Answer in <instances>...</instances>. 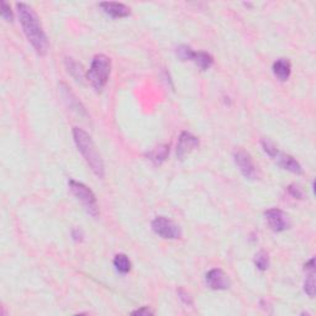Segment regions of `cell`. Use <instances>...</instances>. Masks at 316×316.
<instances>
[{"instance_id":"cell-1","label":"cell","mask_w":316,"mask_h":316,"mask_svg":"<svg viewBox=\"0 0 316 316\" xmlns=\"http://www.w3.org/2000/svg\"><path fill=\"white\" fill-rule=\"evenodd\" d=\"M16 9L24 34L28 38V42L32 44V47L40 56L46 54L48 51V40H47L41 21H40L35 10L25 2H18Z\"/></svg>"},{"instance_id":"cell-2","label":"cell","mask_w":316,"mask_h":316,"mask_svg":"<svg viewBox=\"0 0 316 316\" xmlns=\"http://www.w3.org/2000/svg\"><path fill=\"white\" fill-rule=\"evenodd\" d=\"M73 138H74V142L77 144L79 152L84 157V160H86V163H88L90 170L94 172V174L99 178H104V162H102V156H100L98 150H96V144H94V141L89 136V134H86L82 128H73Z\"/></svg>"},{"instance_id":"cell-3","label":"cell","mask_w":316,"mask_h":316,"mask_svg":"<svg viewBox=\"0 0 316 316\" xmlns=\"http://www.w3.org/2000/svg\"><path fill=\"white\" fill-rule=\"evenodd\" d=\"M112 70V60L105 54H96L92 60V66L86 73L89 83L96 90H102L108 83Z\"/></svg>"},{"instance_id":"cell-4","label":"cell","mask_w":316,"mask_h":316,"mask_svg":"<svg viewBox=\"0 0 316 316\" xmlns=\"http://www.w3.org/2000/svg\"><path fill=\"white\" fill-rule=\"evenodd\" d=\"M68 186H70V189L73 196L82 202V205L88 212V214H90L94 218L98 216L99 208L98 202H96V198L94 196L93 192L88 186H84L83 183H79V182L73 180V179H70Z\"/></svg>"},{"instance_id":"cell-5","label":"cell","mask_w":316,"mask_h":316,"mask_svg":"<svg viewBox=\"0 0 316 316\" xmlns=\"http://www.w3.org/2000/svg\"><path fill=\"white\" fill-rule=\"evenodd\" d=\"M152 230L166 240H177L180 238L182 230L170 218L164 216H158L152 221Z\"/></svg>"},{"instance_id":"cell-6","label":"cell","mask_w":316,"mask_h":316,"mask_svg":"<svg viewBox=\"0 0 316 316\" xmlns=\"http://www.w3.org/2000/svg\"><path fill=\"white\" fill-rule=\"evenodd\" d=\"M235 158V163L238 167L240 172L242 173L244 178L247 179H256L257 178V168L254 166V160L250 156L248 152L244 151V150H238L234 154Z\"/></svg>"},{"instance_id":"cell-7","label":"cell","mask_w":316,"mask_h":316,"mask_svg":"<svg viewBox=\"0 0 316 316\" xmlns=\"http://www.w3.org/2000/svg\"><path fill=\"white\" fill-rule=\"evenodd\" d=\"M266 220H267L268 225L272 228L274 232H282L289 228L290 226V221H289L288 215L280 209H270L264 212Z\"/></svg>"},{"instance_id":"cell-8","label":"cell","mask_w":316,"mask_h":316,"mask_svg":"<svg viewBox=\"0 0 316 316\" xmlns=\"http://www.w3.org/2000/svg\"><path fill=\"white\" fill-rule=\"evenodd\" d=\"M208 286L214 290H226L230 288V279L228 274L224 272L220 268H214V270H209L205 276Z\"/></svg>"},{"instance_id":"cell-9","label":"cell","mask_w":316,"mask_h":316,"mask_svg":"<svg viewBox=\"0 0 316 316\" xmlns=\"http://www.w3.org/2000/svg\"><path fill=\"white\" fill-rule=\"evenodd\" d=\"M199 147V140L196 136L192 135L188 131H184L180 134L178 140L177 144V157L178 158H184L186 154H190L192 151Z\"/></svg>"},{"instance_id":"cell-10","label":"cell","mask_w":316,"mask_h":316,"mask_svg":"<svg viewBox=\"0 0 316 316\" xmlns=\"http://www.w3.org/2000/svg\"><path fill=\"white\" fill-rule=\"evenodd\" d=\"M274 160L278 163L279 167L288 170V172L294 173V174H302V168L300 163L298 162L296 158L289 156V154H282V152L278 151V154L274 156Z\"/></svg>"},{"instance_id":"cell-11","label":"cell","mask_w":316,"mask_h":316,"mask_svg":"<svg viewBox=\"0 0 316 316\" xmlns=\"http://www.w3.org/2000/svg\"><path fill=\"white\" fill-rule=\"evenodd\" d=\"M100 8L112 18H126L130 15V8L125 4L115 2H100Z\"/></svg>"},{"instance_id":"cell-12","label":"cell","mask_w":316,"mask_h":316,"mask_svg":"<svg viewBox=\"0 0 316 316\" xmlns=\"http://www.w3.org/2000/svg\"><path fill=\"white\" fill-rule=\"evenodd\" d=\"M273 73L279 80L284 82L290 77L292 64L286 58H279L273 63Z\"/></svg>"},{"instance_id":"cell-13","label":"cell","mask_w":316,"mask_h":316,"mask_svg":"<svg viewBox=\"0 0 316 316\" xmlns=\"http://www.w3.org/2000/svg\"><path fill=\"white\" fill-rule=\"evenodd\" d=\"M60 93H62L63 99L67 102L68 106H70V109L74 110V112H77L78 114H80V115L86 114V109L82 106L80 102H79V100L76 98L74 94H73L72 92L70 90V88H67L64 84H60Z\"/></svg>"},{"instance_id":"cell-14","label":"cell","mask_w":316,"mask_h":316,"mask_svg":"<svg viewBox=\"0 0 316 316\" xmlns=\"http://www.w3.org/2000/svg\"><path fill=\"white\" fill-rule=\"evenodd\" d=\"M168 154H170V146L167 144H162V146H158L154 150H152L147 157L150 158V160L154 163V164H162L166 160H167Z\"/></svg>"},{"instance_id":"cell-15","label":"cell","mask_w":316,"mask_h":316,"mask_svg":"<svg viewBox=\"0 0 316 316\" xmlns=\"http://www.w3.org/2000/svg\"><path fill=\"white\" fill-rule=\"evenodd\" d=\"M193 62L202 70H206L214 64V57L208 52H196L193 57Z\"/></svg>"},{"instance_id":"cell-16","label":"cell","mask_w":316,"mask_h":316,"mask_svg":"<svg viewBox=\"0 0 316 316\" xmlns=\"http://www.w3.org/2000/svg\"><path fill=\"white\" fill-rule=\"evenodd\" d=\"M114 267L116 268L118 272L122 273V274H126V273L130 272L131 262L126 254H118L114 258Z\"/></svg>"},{"instance_id":"cell-17","label":"cell","mask_w":316,"mask_h":316,"mask_svg":"<svg viewBox=\"0 0 316 316\" xmlns=\"http://www.w3.org/2000/svg\"><path fill=\"white\" fill-rule=\"evenodd\" d=\"M66 66L68 68V72L73 76L77 80H82L84 76V70L82 64H79L78 62H76L73 58H67L66 60Z\"/></svg>"},{"instance_id":"cell-18","label":"cell","mask_w":316,"mask_h":316,"mask_svg":"<svg viewBox=\"0 0 316 316\" xmlns=\"http://www.w3.org/2000/svg\"><path fill=\"white\" fill-rule=\"evenodd\" d=\"M315 270H306V279L304 283V290L310 298H314L315 296Z\"/></svg>"},{"instance_id":"cell-19","label":"cell","mask_w":316,"mask_h":316,"mask_svg":"<svg viewBox=\"0 0 316 316\" xmlns=\"http://www.w3.org/2000/svg\"><path fill=\"white\" fill-rule=\"evenodd\" d=\"M254 264L260 270H266L268 267H270V258H268V254H266L264 251L258 252L254 257Z\"/></svg>"},{"instance_id":"cell-20","label":"cell","mask_w":316,"mask_h":316,"mask_svg":"<svg viewBox=\"0 0 316 316\" xmlns=\"http://www.w3.org/2000/svg\"><path fill=\"white\" fill-rule=\"evenodd\" d=\"M177 56L180 58L182 60H193L194 54L196 52L192 50V47L186 46V44H182V46L177 47Z\"/></svg>"},{"instance_id":"cell-21","label":"cell","mask_w":316,"mask_h":316,"mask_svg":"<svg viewBox=\"0 0 316 316\" xmlns=\"http://www.w3.org/2000/svg\"><path fill=\"white\" fill-rule=\"evenodd\" d=\"M262 147H263V150H264L266 154H267L268 156H270L272 158H274L276 154H278V150L276 148L274 144H273L270 141H268V140H263Z\"/></svg>"},{"instance_id":"cell-22","label":"cell","mask_w":316,"mask_h":316,"mask_svg":"<svg viewBox=\"0 0 316 316\" xmlns=\"http://www.w3.org/2000/svg\"><path fill=\"white\" fill-rule=\"evenodd\" d=\"M2 18L6 21H12V19H14L12 8L6 2H2Z\"/></svg>"},{"instance_id":"cell-23","label":"cell","mask_w":316,"mask_h":316,"mask_svg":"<svg viewBox=\"0 0 316 316\" xmlns=\"http://www.w3.org/2000/svg\"><path fill=\"white\" fill-rule=\"evenodd\" d=\"M288 192L292 196L298 198V199H302V190L299 189V186H294V184H292V186H288Z\"/></svg>"},{"instance_id":"cell-24","label":"cell","mask_w":316,"mask_h":316,"mask_svg":"<svg viewBox=\"0 0 316 316\" xmlns=\"http://www.w3.org/2000/svg\"><path fill=\"white\" fill-rule=\"evenodd\" d=\"M132 315H140V316H148V315H154V312L150 309L148 306H142L140 309L132 312Z\"/></svg>"},{"instance_id":"cell-25","label":"cell","mask_w":316,"mask_h":316,"mask_svg":"<svg viewBox=\"0 0 316 316\" xmlns=\"http://www.w3.org/2000/svg\"><path fill=\"white\" fill-rule=\"evenodd\" d=\"M178 294H179V299H180L182 302H184V304H186V305L193 304V300H192V298L189 296L188 293H186V292L182 290V289H180V290L178 292Z\"/></svg>"},{"instance_id":"cell-26","label":"cell","mask_w":316,"mask_h":316,"mask_svg":"<svg viewBox=\"0 0 316 316\" xmlns=\"http://www.w3.org/2000/svg\"><path fill=\"white\" fill-rule=\"evenodd\" d=\"M73 237H74V240H77V241H79V240H82V237H83V234H82L80 230L76 228V230L73 231Z\"/></svg>"}]
</instances>
